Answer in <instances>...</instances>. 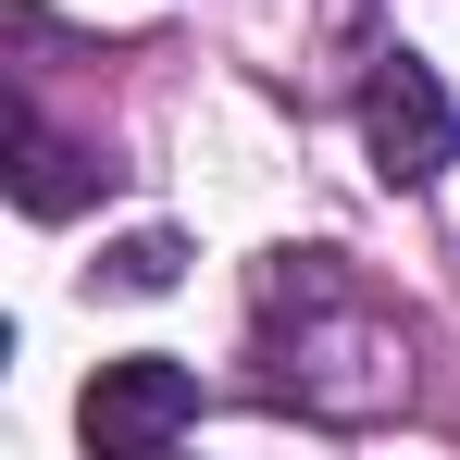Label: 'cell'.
I'll use <instances>...</instances> for the list:
<instances>
[{
	"mask_svg": "<svg viewBox=\"0 0 460 460\" xmlns=\"http://www.w3.org/2000/svg\"><path fill=\"white\" fill-rule=\"evenodd\" d=\"M361 137H374V174H385V187H436L448 150H460V112H448V87H436V63L385 50L374 75H361Z\"/></svg>",
	"mask_w": 460,
	"mask_h": 460,
	"instance_id": "6da1fadb",
	"label": "cell"
},
{
	"mask_svg": "<svg viewBox=\"0 0 460 460\" xmlns=\"http://www.w3.org/2000/svg\"><path fill=\"white\" fill-rule=\"evenodd\" d=\"M75 423H87V448H100V460L174 448V436L199 423V374H187V361H162V349L100 361V374H87V398H75Z\"/></svg>",
	"mask_w": 460,
	"mask_h": 460,
	"instance_id": "7a4b0ae2",
	"label": "cell"
},
{
	"mask_svg": "<svg viewBox=\"0 0 460 460\" xmlns=\"http://www.w3.org/2000/svg\"><path fill=\"white\" fill-rule=\"evenodd\" d=\"M100 174H112L100 150H75V137H50L38 112H13V212L63 225V212H87V199H100Z\"/></svg>",
	"mask_w": 460,
	"mask_h": 460,
	"instance_id": "3957f363",
	"label": "cell"
},
{
	"mask_svg": "<svg viewBox=\"0 0 460 460\" xmlns=\"http://www.w3.org/2000/svg\"><path fill=\"white\" fill-rule=\"evenodd\" d=\"M174 274H187V236H125V249H112V261H100V287H125V299H162V287H174Z\"/></svg>",
	"mask_w": 460,
	"mask_h": 460,
	"instance_id": "277c9868",
	"label": "cell"
}]
</instances>
